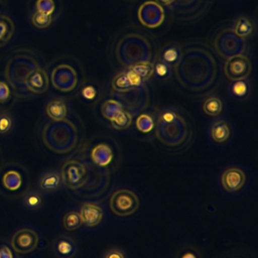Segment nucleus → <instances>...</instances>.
<instances>
[{"label":"nucleus","mask_w":258,"mask_h":258,"mask_svg":"<svg viewBox=\"0 0 258 258\" xmlns=\"http://www.w3.org/2000/svg\"><path fill=\"white\" fill-rule=\"evenodd\" d=\"M172 72L178 85L195 96L212 92L220 79V68L214 52L206 43L198 41L182 47Z\"/></svg>","instance_id":"obj_1"},{"label":"nucleus","mask_w":258,"mask_h":258,"mask_svg":"<svg viewBox=\"0 0 258 258\" xmlns=\"http://www.w3.org/2000/svg\"><path fill=\"white\" fill-rule=\"evenodd\" d=\"M154 132L157 140L168 148H179L191 138V127L185 116L175 108H164L159 111Z\"/></svg>","instance_id":"obj_2"},{"label":"nucleus","mask_w":258,"mask_h":258,"mask_svg":"<svg viewBox=\"0 0 258 258\" xmlns=\"http://www.w3.org/2000/svg\"><path fill=\"white\" fill-rule=\"evenodd\" d=\"M114 55L119 64L130 69L141 62L154 59V50L151 41L140 32L123 34L116 42Z\"/></svg>","instance_id":"obj_3"},{"label":"nucleus","mask_w":258,"mask_h":258,"mask_svg":"<svg viewBox=\"0 0 258 258\" xmlns=\"http://www.w3.org/2000/svg\"><path fill=\"white\" fill-rule=\"evenodd\" d=\"M39 62L33 52L27 49L15 51L8 59L5 67V78L18 98L31 97L25 83L31 73L38 69Z\"/></svg>","instance_id":"obj_4"},{"label":"nucleus","mask_w":258,"mask_h":258,"mask_svg":"<svg viewBox=\"0 0 258 258\" xmlns=\"http://www.w3.org/2000/svg\"><path fill=\"white\" fill-rule=\"evenodd\" d=\"M41 138L49 150L58 154L69 153L79 143V130L76 124L67 118L51 120L43 126Z\"/></svg>","instance_id":"obj_5"},{"label":"nucleus","mask_w":258,"mask_h":258,"mask_svg":"<svg viewBox=\"0 0 258 258\" xmlns=\"http://www.w3.org/2000/svg\"><path fill=\"white\" fill-rule=\"evenodd\" d=\"M62 184L68 188L78 191L87 188L93 178V167L78 158H71L63 162L60 169Z\"/></svg>","instance_id":"obj_6"},{"label":"nucleus","mask_w":258,"mask_h":258,"mask_svg":"<svg viewBox=\"0 0 258 258\" xmlns=\"http://www.w3.org/2000/svg\"><path fill=\"white\" fill-rule=\"evenodd\" d=\"M111 95L132 116L144 112L150 103V94L145 83L138 87H131L123 92H111Z\"/></svg>","instance_id":"obj_7"},{"label":"nucleus","mask_w":258,"mask_h":258,"mask_svg":"<svg viewBox=\"0 0 258 258\" xmlns=\"http://www.w3.org/2000/svg\"><path fill=\"white\" fill-rule=\"evenodd\" d=\"M214 48L220 57L227 59L246 51V39L237 35L233 28H224L216 34Z\"/></svg>","instance_id":"obj_8"},{"label":"nucleus","mask_w":258,"mask_h":258,"mask_svg":"<svg viewBox=\"0 0 258 258\" xmlns=\"http://www.w3.org/2000/svg\"><path fill=\"white\" fill-rule=\"evenodd\" d=\"M211 0H174L168 6L172 18L179 22H196L204 16Z\"/></svg>","instance_id":"obj_9"},{"label":"nucleus","mask_w":258,"mask_h":258,"mask_svg":"<svg viewBox=\"0 0 258 258\" xmlns=\"http://www.w3.org/2000/svg\"><path fill=\"white\" fill-rule=\"evenodd\" d=\"M25 171L19 165L9 163L0 168V192L7 197L23 195L26 190Z\"/></svg>","instance_id":"obj_10"},{"label":"nucleus","mask_w":258,"mask_h":258,"mask_svg":"<svg viewBox=\"0 0 258 258\" xmlns=\"http://www.w3.org/2000/svg\"><path fill=\"white\" fill-rule=\"evenodd\" d=\"M50 82L55 90L62 93H70L79 87L80 74L74 64L60 62L52 69Z\"/></svg>","instance_id":"obj_11"},{"label":"nucleus","mask_w":258,"mask_h":258,"mask_svg":"<svg viewBox=\"0 0 258 258\" xmlns=\"http://www.w3.org/2000/svg\"><path fill=\"white\" fill-rule=\"evenodd\" d=\"M138 196L127 188H120L115 190L109 201L111 212L118 217H128L133 215L139 209Z\"/></svg>","instance_id":"obj_12"},{"label":"nucleus","mask_w":258,"mask_h":258,"mask_svg":"<svg viewBox=\"0 0 258 258\" xmlns=\"http://www.w3.org/2000/svg\"><path fill=\"white\" fill-rule=\"evenodd\" d=\"M223 69L226 78L234 82L247 80L252 74L253 64L251 58L243 53L225 59Z\"/></svg>","instance_id":"obj_13"},{"label":"nucleus","mask_w":258,"mask_h":258,"mask_svg":"<svg viewBox=\"0 0 258 258\" xmlns=\"http://www.w3.org/2000/svg\"><path fill=\"white\" fill-rule=\"evenodd\" d=\"M139 22L148 28H156L164 21V9L155 1H145L142 3L137 12Z\"/></svg>","instance_id":"obj_14"},{"label":"nucleus","mask_w":258,"mask_h":258,"mask_svg":"<svg viewBox=\"0 0 258 258\" xmlns=\"http://www.w3.org/2000/svg\"><path fill=\"white\" fill-rule=\"evenodd\" d=\"M39 242L38 234L30 228H21L11 237L12 249L20 254H27L34 251Z\"/></svg>","instance_id":"obj_15"},{"label":"nucleus","mask_w":258,"mask_h":258,"mask_svg":"<svg viewBox=\"0 0 258 258\" xmlns=\"http://www.w3.org/2000/svg\"><path fill=\"white\" fill-rule=\"evenodd\" d=\"M246 181L245 172L239 167L226 168L220 177L222 187L228 192H235L240 190Z\"/></svg>","instance_id":"obj_16"},{"label":"nucleus","mask_w":258,"mask_h":258,"mask_svg":"<svg viewBox=\"0 0 258 258\" xmlns=\"http://www.w3.org/2000/svg\"><path fill=\"white\" fill-rule=\"evenodd\" d=\"M89 155L95 166L107 167L114 159V150L109 143L98 142L91 148Z\"/></svg>","instance_id":"obj_17"},{"label":"nucleus","mask_w":258,"mask_h":258,"mask_svg":"<svg viewBox=\"0 0 258 258\" xmlns=\"http://www.w3.org/2000/svg\"><path fill=\"white\" fill-rule=\"evenodd\" d=\"M25 86L31 95H40L46 92L49 87V79L46 71L41 67L36 69L26 80Z\"/></svg>","instance_id":"obj_18"},{"label":"nucleus","mask_w":258,"mask_h":258,"mask_svg":"<svg viewBox=\"0 0 258 258\" xmlns=\"http://www.w3.org/2000/svg\"><path fill=\"white\" fill-rule=\"evenodd\" d=\"M79 214L81 216L83 225H86L89 228L98 226L104 217L103 209L94 203L83 204Z\"/></svg>","instance_id":"obj_19"},{"label":"nucleus","mask_w":258,"mask_h":258,"mask_svg":"<svg viewBox=\"0 0 258 258\" xmlns=\"http://www.w3.org/2000/svg\"><path fill=\"white\" fill-rule=\"evenodd\" d=\"M209 134L215 143L222 144L231 138L232 127L226 119H216L210 126Z\"/></svg>","instance_id":"obj_20"},{"label":"nucleus","mask_w":258,"mask_h":258,"mask_svg":"<svg viewBox=\"0 0 258 258\" xmlns=\"http://www.w3.org/2000/svg\"><path fill=\"white\" fill-rule=\"evenodd\" d=\"M37 185L39 190L45 194H51L58 190L62 185L60 173L55 170H49L44 172L39 177Z\"/></svg>","instance_id":"obj_21"},{"label":"nucleus","mask_w":258,"mask_h":258,"mask_svg":"<svg viewBox=\"0 0 258 258\" xmlns=\"http://www.w3.org/2000/svg\"><path fill=\"white\" fill-rule=\"evenodd\" d=\"M68 112V104L62 98H53L45 105V113L50 120L66 119Z\"/></svg>","instance_id":"obj_22"},{"label":"nucleus","mask_w":258,"mask_h":258,"mask_svg":"<svg viewBox=\"0 0 258 258\" xmlns=\"http://www.w3.org/2000/svg\"><path fill=\"white\" fill-rule=\"evenodd\" d=\"M181 50H182V47L179 44L168 43L160 49L157 59L173 68V66L178 61L181 55Z\"/></svg>","instance_id":"obj_23"},{"label":"nucleus","mask_w":258,"mask_h":258,"mask_svg":"<svg viewBox=\"0 0 258 258\" xmlns=\"http://www.w3.org/2000/svg\"><path fill=\"white\" fill-rule=\"evenodd\" d=\"M233 30L240 37L247 39L254 34L255 25L249 17L240 16L235 20L234 25H233Z\"/></svg>","instance_id":"obj_24"},{"label":"nucleus","mask_w":258,"mask_h":258,"mask_svg":"<svg viewBox=\"0 0 258 258\" xmlns=\"http://www.w3.org/2000/svg\"><path fill=\"white\" fill-rule=\"evenodd\" d=\"M123 107L122 105L120 104L119 101H117L116 99L114 98H110V99H107L105 100L101 107H100V111H101V114L102 116L108 120V121H111L113 120L119 113H121L123 111Z\"/></svg>","instance_id":"obj_25"},{"label":"nucleus","mask_w":258,"mask_h":258,"mask_svg":"<svg viewBox=\"0 0 258 258\" xmlns=\"http://www.w3.org/2000/svg\"><path fill=\"white\" fill-rule=\"evenodd\" d=\"M15 32L12 19L6 15H0V47L10 41Z\"/></svg>","instance_id":"obj_26"},{"label":"nucleus","mask_w":258,"mask_h":258,"mask_svg":"<svg viewBox=\"0 0 258 258\" xmlns=\"http://www.w3.org/2000/svg\"><path fill=\"white\" fill-rule=\"evenodd\" d=\"M202 108L206 115L217 117L222 113L224 109V103L219 96H209L205 99Z\"/></svg>","instance_id":"obj_27"},{"label":"nucleus","mask_w":258,"mask_h":258,"mask_svg":"<svg viewBox=\"0 0 258 258\" xmlns=\"http://www.w3.org/2000/svg\"><path fill=\"white\" fill-rule=\"evenodd\" d=\"M22 204L28 211H38L43 205V197L40 191L26 190L22 196Z\"/></svg>","instance_id":"obj_28"},{"label":"nucleus","mask_w":258,"mask_h":258,"mask_svg":"<svg viewBox=\"0 0 258 258\" xmlns=\"http://www.w3.org/2000/svg\"><path fill=\"white\" fill-rule=\"evenodd\" d=\"M229 89L231 96L236 100H244L251 93V86L247 80L234 81L231 83Z\"/></svg>","instance_id":"obj_29"},{"label":"nucleus","mask_w":258,"mask_h":258,"mask_svg":"<svg viewBox=\"0 0 258 258\" xmlns=\"http://www.w3.org/2000/svg\"><path fill=\"white\" fill-rule=\"evenodd\" d=\"M54 250L58 256L62 258H70L75 254L76 245L69 238H59L54 243Z\"/></svg>","instance_id":"obj_30"},{"label":"nucleus","mask_w":258,"mask_h":258,"mask_svg":"<svg viewBox=\"0 0 258 258\" xmlns=\"http://www.w3.org/2000/svg\"><path fill=\"white\" fill-rule=\"evenodd\" d=\"M135 125L138 131L142 133H149L154 129L155 121L152 115L142 112L139 115H137Z\"/></svg>","instance_id":"obj_31"},{"label":"nucleus","mask_w":258,"mask_h":258,"mask_svg":"<svg viewBox=\"0 0 258 258\" xmlns=\"http://www.w3.org/2000/svg\"><path fill=\"white\" fill-rule=\"evenodd\" d=\"M133 116L126 110H123L119 113L113 120H111V125L116 130H125L128 129L132 124Z\"/></svg>","instance_id":"obj_32"},{"label":"nucleus","mask_w":258,"mask_h":258,"mask_svg":"<svg viewBox=\"0 0 258 258\" xmlns=\"http://www.w3.org/2000/svg\"><path fill=\"white\" fill-rule=\"evenodd\" d=\"M131 88L129 80L127 78L126 72H119L114 76L111 82V89L112 92H123Z\"/></svg>","instance_id":"obj_33"},{"label":"nucleus","mask_w":258,"mask_h":258,"mask_svg":"<svg viewBox=\"0 0 258 258\" xmlns=\"http://www.w3.org/2000/svg\"><path fill=\"white\" fill-rule=\"evenodd\" d=\"M82 225L83 222L78 212H69L62 218V226L67 231H75Z\"/></svg>","instance_id":"obj_34"},{"label":"nucleus","mask_w":258,"mask_h":258,"mask_svg":"<svg viewBox=\"0 0 258 258\" xmlns=\"http://www.w3.org/2000/svg\"><path fill=\"white\" fill-rule=\"evenodd\" d=\"M130 69H132L142 79L144 83L153 76V61L141 62L133 66Z\"/></svg>","instance_id":"obj_35"},{"label":"nucleus","mask_w":258,"mask_h":258,"mask_svg":"<svg viewBox=\"0 0 258 258\" xmlns=\"http://www.w3.org/2000/svg\"><path fill=\"white\" fill-rule=\"evenodd\" d=\"M52 22V15L44 14L35 11L31 16V23L38 29H44L48 27Z\"/></svg>","instance_id":"obj_36"},{"label":"nucleus","mask_w":258,"mask_h":258,"mask_svg":"<svg viewBox=\"0 0 258 258\" xmlns=\"http://www.w3.org/2000/svg\"><path fill=\"white\" fill-rule=\"evenodd\" d=\"M172 72V67L168 66L167 63L156 59L153 62V75H155L160 80L167 79Z\"/></svg>","instance_id":"obj_37"},{"label":"nucleus","mask_w":258,"mask_h":258,"mask_svg":"<svg viewBox=\"0 0 258 258\" xmlns=\"http://www.w3.org/2000/svg\"><path fill=\"white\" fill-rule=\"evenodd\" d=\"M35 8L37 12L52 15L55 11V3L54 0H37Z\"/></svg>","instance_id":"obj_38"},{"label":"nucleus","mask_w":258,"mask_h":258,"mask_svg":"<svg viewBox=\"0 0 258 258\" xmlns=\"http://www.w3.org/2000/svg\"><path fill=\"white\" fill-rule=\"evenodd\" d=\"M12 125H13L12 117L6 112L0 113V134H5L8 131H10L12 128Z\"/></svg>","instance_id":"obj_39"},{"label":"nucleus","mask_w":258,"mask_h":258,"mask_svg":"<svg viewBox=\"0 0 258 258\" xmlns=\"http://www.w3.org/2000/svg\"><path fill=\"white\" fill-rule=\"evenodd\" d=\"M125 72H126V75H127V78L129 80L131 87H138V86L144 84L142 79L132 69H127Z\"/></svg>","instance_id":"obj_40"},{"label":"nucleus","mask_w":258,"mask_h":258,"mask_svg":"<svg viewBox=\"0 0 258 258\" xmlns=\"http://www.w3.org/2000/svg\"><path fill=\"white\" fill-rule=\"evenodd\" d=\"M81 95L83 98H85L86 100H93L96 98L97 96V90L94 86L92 85H88L86 87H84L81 91Z\"/></svg>","instance_id":"obj_41"},{"label":"nucleus","mask_w":258,"mask_h":258,"mask_svg":"<svg viewBox=\"0 0 258 258\" xmlns=\"http://www.w3.org/2000/svg\"><path fill=\"white\" fill-rule=\"evenodd\" d=\"M10 97V89L8 85L0 81V103H5Z\"/></svg>","instance_id":"obj_42"},{"label":"nucleus","mask_w":258,"mask_h":258,"mask_svg":"<svg viewBox=\"0 0 258 258\" xmlns=\"http://www.w3.org/2000/svg\"><path fill=\"white\" fill-rule=\"evenodd\" d=\"M104 258H125V255L119 249H110L106 252Z\"/></svg>","instance_id":"obj_43"},{"label":"nucleus","mask_w":258,"mask_h":258,"mask_svg":"<svg viewBox=\"0 0 258 258\" xmlns=\"http://www.w3.org/2000/svg\"><path fill=\"white\" fill-rule=\"evenodd\" d=\"M0 258H13L11 250L5 245L0 246Z\"/></svg>","instance_id":"obj_44"},{"label":"nucleus","mask_w":258,"mask_h":258,"mask_svg":"<svg viewBox=\"0 0 258 258\" xmlns=\"http://www.w3.org/2000/svg\"><path fill=\"white\" fill-rule=\"evenodd\" d=\"M153 1H155L156 3H158L162 7H164V6L168 7L174 2V0H153Z\"/></svg>","instance_id":"obj_45"},{"label":"nucleus","mask_w":258,"mask_h":258,"mask_svg":"<svg viewBox=\"0 0 258 258\" xmlns=\"http://www.w3.org/2000/svg\"><path fill=\"white\" fill-rule=\"evenodd\" d=\"M182 258H196V256H195L192 253L188 252V253H185V254L182 256Z\"/></svg>","instance_id":"obj_46"},{"label":"nucleus","mask_w":258,"mask_h":258,"mask_svg":"<svg viewBox=\"0 0 258 258\" xmlns=\"http://www.w3.org/2000/svg\"><path fill=\"white\" fill-rule=\"evenodd\" d=\"M231 258H240V257H231Z\"/></svg>","instance_id":"obj_47"}]
</instances>
